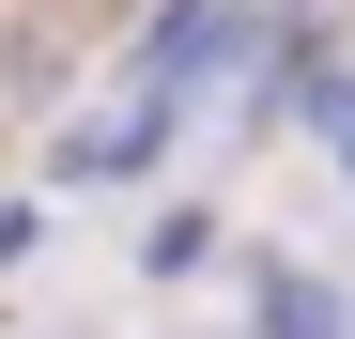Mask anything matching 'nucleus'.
Returning <instances> with one entry per match:
<instances>
[{
	"instance_id": "nucleus-1",
	"label": "nucleus",
	"mask_w": 355,
	"mask_h": 339,
	"mask_svg": "<svg viewBox=\"0 0 355 339\" xmlns=\"http://www.w3.org/2000/svg\"><path fill=\"white\" fill-rule=\"evenodd\" d=\"M216 46H232V0H170V16H155V62H139V77H155V93H186V77L216 62Z\"/></svg>"
},
{
	"instance_id": "nucleus-2",
	"label": "nucleus",
	"mask_w": 355,
	"mask_h": 339,
	"mask_svg": "<svg viewBox=\"0 0 355 339\" xmlns=\"http://www.w3.org/2000/svg\"><path fill=\"white\" fill-rule=\"evenodd\" d=\"M340 154H355V108H340Z\"/></svg>"
}]
</instances>
